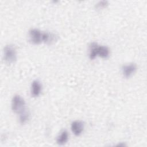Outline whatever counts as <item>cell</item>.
Returning a JSON list of instances; mask_svg holds the SVG:
<instances>
[{
  "label": "cell",
  "instance_id": "obj_10",
  "mask_svg": "<svg viewBox=\"0 0 147 147\" xmlns=\"http://www.w3.org/2000/svg\"><path fill=\"white\" fill-rule=\"evenodd\" d=\"M108 5V2L107 1H99L96 5V7L98 9H101L106 7Z\"/></svg>",
  "mask_w": 147,
  "mask_h": 147
},
{
  "label": "cell",
  "instance_id": "obj_6",
  "mask_svg": "<svg viewBox=\"0 0 147 147\" xmlns=\"http://www.w3.org/2000/svg\"><path fill=\"white\" fill-rule=\"evenodd\" d=\"M71 130L75 136H79L84 130V123L80 121H75L71 123Z\"/></svg>",
  "mask_w": 147,
  "mask_h": 147
},
{
  "label": "cell",
  "instance_id": "obj_2",
  "mask_svg": "<svg viewBox=\"0 0 147 147\" xmlns=\"http://www.w3.org/2000/svg\"><path fill=\"white\" fill-rule=\"evenodd\" d=\"M3 58L7 64L13 63L17 58L16 51L12 45H7L3 48Z\"/></svg>",
  "mask_w": 147,
  "mask_h": 147
},
{
  "label": "cell",
  "instance_id": "obj_9",
  "mask_svg": "<svg viewBox=\"0 0 147 147\" xmlns=\"http://www.w3.org/2000/svg\"><path fill=\"white\" fill-rule=\"evenodd\" d=\"M29 118V113L26 110L20 114L19 120L20 122L22 124L25 123Z\"/></svg>",
  "mask_w": 147,
  "mask_h": 147
},
{
  "label": "cell",
  "instance_id": "obj_1",
  "mask_svg": "<svg viewBox=\"0 0 147 147\" xmlns=\"http://www.w3.org/2000/svg\"><path fill=\"white\" fill-rule=\"evenodd\" d=\"M110 54L109 49L103 45H99L96 42H92L89 47V57L91 60L98 56L102 58H107Z\"/></svg>",
  "mask_w": 147,
  "mask_h": 147
},
{
  "label": "cell",
  "instance_id": "obj_3",
  "mask_svg": "<svg viewBox=\"0 0 147 147\" xmlns=\"http://www.w3.org/2000/svg\"><path fill=\"white\" fill-rule=\"evenodd\" d=\"M11 109L16 113L20 114L25 110V102L23 98L19 95H15L11 100Z\"/></svg>",
  "mask_w": 147,
  "mask_h": 147
},
{
  "label": "cell",
  "instance_id": "obj_7",
  "mask_svg": "<svg viewBox=\"0 0 147 147\" xmlns=\"http://www.w3.org/2000/svg\"><path fill=\"white\" fill-rule=\"evenodd\" d=\"M42 90V86L38 80H34L31 85V94L33 97L39 96Z\"/></svg>",
  "mask_w": 147,
  "mask_h": 147
},
{
  "label": "cell",
  "instance_id": "obj_4",
  "mask_svg": "<svg viewBox=\"0 0 147 147\" xmlns=\"http://www.w3.org/2000/svg\"><path fill=\"white\" fill-rule=\"evenodd\" d=\"M43 32L37 29H32L29 32L30 41L33 44H39L42 42Z\"/></svg>",
  "mask_w": 147,
  "mask_h": 147
},
{
  "label": "cell",
  "instance_id": "obj_8",
  "mask_svg": "<svg viewBox=\"0 0 147 147\" xmlns=\"http://www.w3.org/2000/svg\"><path fill=\"white\" fill-rule=\"evenodd\" d=\"M68 133L66 130H63L62 131L60 134L57 136L56 138V142L59 145H64L65 144L68 140Z\"/></svg>",
  "mask_w": 147,
  "mask_h": 147
},
{
  "label": "cell",
  "instance_id": "obj_5",
  "mask_svg": "<svg viewBox=\"0 0 147 147\" xmlns=\"http://www.w3.org/2000/svg\"><path fill=\"white\" fill-rule=\"evenodd\" d=\"M137 70V65L134 63H130L125 65L122 68V72L123 76L126 78H130Z\"/></svg>",
  "mask_w": 147,
  "mask_h": 147
}]
</instances>
